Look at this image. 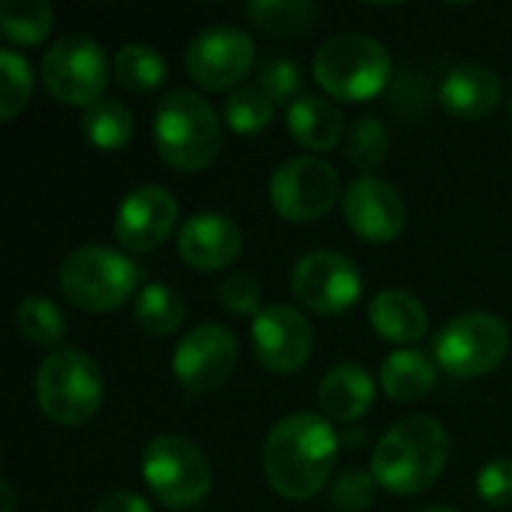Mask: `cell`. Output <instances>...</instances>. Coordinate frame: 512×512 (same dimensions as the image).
I'll list each match as a JSON object with an SVG mask.
<instances>
[{"label":"cell","mask_w":512,"mask_h":512,"mask_svg":"<svg viewBox=\"0 0 512 512\" xmlns=\"http://www.w3.org/2000/svg\"><path fill=\"white\" fill-rule=\"evenodd\" d=\"M81 132L96 150H123L135 135V120L120 99L105 96L81 114Z\"/></svg>","instance_id":"obj_25"},{"label":"cell","mask_w":512,"mask_h":512,"mask_svg":"<svg viewBox=\"0 0 512 512\" xmlns=\"http://www.w3.org/2000/svg\"><path fill=\"white\" fill-rule=\"evenodd\" d=\"M15 324L27 342L42 348H54L66 339V318L45 297H24L15 309Z\"/></svg>","instance_id":"obj_28"},{"label":"cell","mask_w":512,"mask_h":512,"mask_svg":"<svg viewBox=\"0 0 512 512\" xmlns=\"http://www.w3.org/2000/svg\"><path fill=\"white\" fill-rule=\"evenodd\" d=\"M243 252V231L240 225L216 210H201L180 225L177 234V255L186 267L198 273H216L231 267Z\"/></svg>","instance_id":"obj_17"},{"label":"cell","mask_w":512,"mask_h":512,"mask_svg":"<svg viewBox=\"0 0 512 512\" xmlns=\"http://www.w3.org/2000/svg\"><path fill=\"white\" fill-rule=\"evenodd\" d=\"M291 291L315 315H345L363 294L357 264L333 249L306 252L291 270Z\"/></svg>","instance_id":"obj_12"},{"label":"cell","mask_w":512,"mask_h":512,"mask_svg":"<svg viewBox=\"0 0 512 512\" xmlns=\"http://www.w3.org/2000/svg\"><path fill=\"white\" fill-rule=\"evenodd\" d=\"M285 123L291 138L312 153H327L333 150L342 135H345V117L342 111L324 99V96H300L285 108Z\"/></svg>","instance_id":"obj_21"},{"label":"cell","mask_w":512,"mask_h":512,"mask_svg":"<svg viewBox=\"0 0 512 512\" xmlns=\"http://www.w3.org/2000/svg\"><path fill=\"white\" fill-rule=\"evenodd\" d=\"M141 477L165 510H192L207 501L213 471L198 444L183 435H156L141 453Z\"/></svg>","instance_id":"obj_7"},{"label":"cell","mask_w":512,"mask_h":512,"mask_svg":"<svg viewBox=\"0 0 512 512\" xmlns=\"http://www.w3.org/2000/svg\"><path fill=\"white\" fill-rule=\"evenodd\" d=\"M339 456V438L327 417L297 411L282 417L264 441L261 465L270 489L288 501H306L318 495Z\"/></svg>","instance_id":"obj_1"},{"label":"cell","mask_w":512,"mask_h":512,"mask_svg":"<svg viewBox=\"0 0 512 512\" xmlns=\"http://www.w3.org/2000/svg\"><path fill=\"white\" fill-rule=\"evenodd\" d=\"M387 150H390V135L381 120L375 117L354 120V126L348 129V159L357 168L363 171L378 168L387 159Z\"/></svg>","instance_id":"obj_31"},{"label":"cell","mask_w":512,"mask_h":512,"mask_svg":"<svg viewBox=\"0 0 512 512\" xmlns=\"http://www.w3.org/2000/svg\"><path fill=\"white\" fill-rule=\"evenodd\" d=\"M510 114H512V99H510Z\"/></svg>","instance_id":"obj_39"},{"label":"cell","mask_w":512,"mask_h":512,"mask_svg":"<svg viewBox=\"0 0 512 512\" xmlns=\"http://www.w3.org/2000/svg\"><path fill=\"white\" fill-rule=\"evenodd\" d=\"M258 90H264L273 105L288 108L303 96V72L294 60L273 57L258 69Z\"/></svg>","instance_id":"obj_32"},{"label":"cell","mask_w":512,"mask_h":512,"mask_svg":"<svg viewBox=\"0 0 512 512\" xmlns=\"http://www.w3.org/2000/svg\"><path fill=\"white\" fill-rule=\"evenodd\" d=\"M216 300L228 315H237V318L258 315L264 309L261 306V285L249 273H234V276L222 279L216 288Z\"/></svg>","instance_id":"obj_34"},{"label":"cell","mask_w":512,"mask_h":512,"mask_svg":"<svg viewBox=\"0 0 512 512\" xmlns=\"http://www.w3.org/2000/svg\"><path fill=\"white\" fill-rule=\"evenodd\" d=\"M93 512H150V504L135 492L117 489V492H108Z\"/></svg>","instance_id":"obj_36"},{"label":"cell","mask_w":512,"mask_h":512,"mask_svg":"<svg viewBox=\"0 0 512 512\" xmlns=\"http://www.w3.org/2000/svg\"><path fill=\"white\" fill-rule=\"evenodd\" d=\"M369 324L384 342L408 348L429 333V312L411 291L384 288L369 303Z\"/></svg>","instance_id":"obj_20"},{"label":"cell","mask_w":512,"mask_h":512,"mask_svg":"<svg viewBox=\"0 0 512 512\" xmlns=\"http://www.w3.org/2000/svg\"><path fill=\"white\" fill-rule=\"evenodd\" d=\"M153 141L174 171H204L222 150V126L213 105L192 90H171L159 99Z\"/></svg>","instance_id":"obj_4"},{"label":"cell","mask_w":512,"mask_h":512,"mask_svg":"<svg viewBox=\"0 0 512 512\" xmlns=\"http://www.w3.org/2000/svg\"><path fill=\"white\" fill-rule=\"evenodd\" d=\"M420 512H459V510H453V507H426V510H420Z\"/></svg>","instance_id":"obj_38"},{"label":"cell","mask_w":512,"mask_h":512,"mask_svg":"<svg viewBox=\"0 0 512 512\" xmlns=\"http://www.w3.org/2000/svg\"><path fill=\"white\" fill-rule=\"evenodd\" d=\"M339 198V174L315 156H291L270 177V201L285 222H315L333 210Z\"/></svg>","instance_id":"obj_11"},{"label":"cell","mask_w":512,"mask_h":512,"mask_svg":"<svg viewBox=\"0 0 512 512\" xmlns=\"http://www.w3.org/2000/svg\"><path fill=\"white\" fill-rule=\"evenodd\" d=\"M318 405L333 423H357L375 405V381L363 366L339 363L321 378Z\"/></svg>","instance_id":"obj_19"},{"label":"cell","mask_w":512,"mask_h":512,"mask_svg":"<svg viewBox=\"0 0 512 512\" xmlns=\"http://www.w3.org/2000/svg\"><path fill=\"white\" fill-rule=\"evenodd\" d=\"M186 321V303L183 297L162 282H150L135 297V324L156 339L174 336Z\"/></svg>","instance_id":"obj_23"},{"label":"cell","mask_w":512,"mask_h":512,"mask_svg":"<svg viewBox=\"0 0 512 512\" xmlns=\"http://www.w3.org/2000/svg\"><path fill=\"white\" fill-rule=\"evenodd\" d=\"M54 27V9L45 0H3L0 30L15 45H39Z\"/></svg>","instance_id":"obj_27"},{"label":"cell","mask_w":512,"mask_h":512,"mask_svg":"<svg viewBox=\"0 0 512 512\" xmlns=\"http://www.w3.org/2000/svg\"><path fill=\"white\" fill-rule=\"evenodd\" d=\"M33 96V69L24 54L3 48L0 51V120H15Z\"/></svg>","instance_id":"obj_29"},{"label":"cell","mask_w":512,"mask_h":512,"mask_svg":"<svg viewBox=\"0 0 512 512\" xmlns=\"http://www.w3.org/2000/svg\"><path fill=\"white\" fill-rule=\"evenodd\" d=\"M171 366L186 396L213 393L237 366V339L222 324H198L177 342Z\"/></svg>","instance_id":"obj_13"},{"label":"cell","mask_w":512,"mask_h":512,"mask_svg":"<svg viewBox=\"0 0 512 512\" xmlns=\"http://www.w3.org/2000/svg\"><path fill=\"white\" fill-rule=\"evenodd\" d=\"M276 105L258 87H237L225 99V123L237 135H258L273 123Z\"/></svg>","instance_id":"obj_30"},{"label":"cell","mask_w":512,"mask_h":512,"mask_svg":"<svg viewBox=\"0 0 512 512\" xmlns=\"http://www.w3.org/2000/svg\"><path fill=\"white\" fill-rule=\"evenodd\" d=\"M252 348L267 372L294 375L312 357L315 330L300 309L273 303L252 318Z\"/></svg>","instance_id":"obj_14"},{"label":"cell","mask_w":512,"mask_h":512,"mask_svg":"<svg viewBox=\"0 0 512 512\" xmlns=\"http://www.w3.org/2000/svg\"><path fill=\"white\" fill-rule=\"evenodd\" d=\"M312 75L327 96L342 102H369L390 84L393 60L375 36L342 33L315 51Z\"/></svg>","instance_id":"obj_5"},{"label":"cell","mask_w":512,"mask_h":512,"mask_svg":"<svg viewBox=\"0 0 512 512\" xmlns=\"http://www.w3.org/2000/svg\"><path fill=\"white\" fill-rule=\"evenodd\" d=\"M180 216L177 198L159 183L135 186L117 207L114 237L126 255H150L171 237Z\"/></svg>","instance_id":"obj_15"},{"label":"cell","mask_w":512,"mask_h":512,"mask_svg":"<svg viewBox=\"0 0 512 512\" xmlns=\"http://www.w3.org/2000/svg\"><path fill=\"white\" fill-rule=\"evenodd\" d=\"M105 396V381L93 357L78 348L51 351L36 372V405L57 426L90 423Z\"/></svg>","instance_id":"obj_6"},{"label":"cell","mask_w":512,"mask_h":512,"mask_svg":"<svg viewBox=\"0 0 512 512\" xmlns=\"http://www.w3.org/2000/svg\"><path fill=\"white\" fill-rule=\"evenodd\" d=\"M318 12L309 0H255L243 6V15L270 36H303L318 21Z\"/></svg>","instance_id":"obj_24"},{"label":"cell","mask_w":512,"mask_h":512,"mask_svg":"<svg viewBox=\"0 0 512 512\" xmlns=\"http://www.w3.org/2000/svg\"><path fill=\"white\" fill-rule=\"evenodd\" d=\"M501 93L504 87L498 72L480 63L453 66L438 84V102L444 105V111L465 123L489 117L501 105Z\"/></svg>","instance_id":"obj_18"},{"label":"cell","mask_w":512,"mask_h":512,"mask_svg":"<svg viewBox=\"0 0 512 512\" xmlns=\"http://www.w3.org/2000/svg\"><path fill=\"white\" fill-rule=\"evenodd\" d=\"M510 354V327L492 312H462L432 339V360L456 381L495 372Z\"/></svg>","instance_id":"obj_8"},{"label":"cell","mask_w":512,"mask_h":512,"mask_svg":"<svg viewBox=\"0 0 512 512\" xmlns=\"http://www.w3.org/2000/svg\"><path fill=\"white\" fill-rule=\"evenodd\" d=\"M450 462L447 429L426 414L399 420L372 453V477L393 495H423L429 492Z\"/></svg>","instance_id":"obj_2"},{"label":"cell","mask_w":512,"mask_h":512,"mask_svg":"<svg viewBox=\"0 0 512 512\" xmlns=\"http://www.w3.org/2000/svg\"><path fill=\"white\" fill-rule=\"evenodd\" d=\"M255 42L234 24H213L201 30L183 54L186 75L210 93L231 90L255 69Z\"/></svg>","instance_id":"obj_10"},{"label":"cell","mask_w":512,"mask_h":512,"mask_svg":"<svg viewBox=\"0 0 512 512\" xmlns=\"http://www.w3.org/2000/svg\"><path fill=\"white\" fill-rule=\"evenodd\" d=\"M435 384H438V363L417 348H399L381 366V387L399 405L423 402L435 390Z\"/></svg>","instance_id":"obj_22"},{"label":"cell","mask_w":512,"mask_h":512,"mask_svg":"<svg viewBox=\"0 0 512 512\" xmlns=\"http://www.w3.org/2000/svg\"><path fill=\"white\" fill-rule=\"evenodd\" d=\"M378 495V480L372 477V471H342L330 489V504L339 512H366L375 504Z\"/></svg>","instance_id":"obj_33"},{"label":"cell","mask_w":512,"mask_h":512,"mask_svg":"<svg viewBox=\"0 0 512 512\" xmlns=\"http://www.w3.org/2000/svg\"><path fill=\"white\" fill-rule=\"evenodd\" d=\"M342 213L348 228L366 243H393L408 225V207L393 183L381 177H357L342 192Z\"/></svg>","instance_id":"obj_16"},{"label":"cell","mask_w":512,"mask_h":512,"mask_svg":"<svg viewBox=\"0 0 512 512\" xmlns=\"http://www.w3.org/2000/svg\"><path fill=\"white\" fill-rule=\"evenodd\" d=\"M108 57L102 45L84 33L60 36L48 45L39 63V78L48 90V96L69 108H90L99 99H105L108 84Z\"/></svg>","instance_id":"obj_9"},{"label":"cell","mask_w":512,"mask_h":512,"mask_svg":"<svg viewBox=\"0 0 512 512\" xmlns=\"http://www.w3.org/2000/svg\"><path fill=\"white\" fill-rule=\"evenodd\" d=\"M0 512H15V492L9 480H0Z\"/></svg>","instance_id":"obj_37"},{"label":"cell","mask_w":512,"mask_h":512,"mask_svg":"<svg viewBox=\"0 0 512 512\" xmlns=\"http://www.w3.org/2000/svg\"><path fill=\"white\" fill-rule=\"evenodd\" d=\"M144 270L132 255L111 246H78L57 270V285L66 303L87 315H108L141 291Z\"/></svg>","instance_id":"obj_3"},{"label":"cell","mask_w":512,"mask_h":512,"mask_svg":"<svg viewBox=\"0 0 512 512\" xmlns=\"http://www.w3.org/2000/svg\"><path fill=\"white\" fill-rule=\"evenodd\" d=\"M477 495L495 510L512 507V459L501 456L483 465V471L477 474Z\"/></svg>","instance_id":"obj_35"},{"label":"cell","mask_w":512,"mask_h":512,"mask_svg":"<svg viewBox=\"0 0 512 512\" xmlns=\"http://www.w3.org/2000/svg\"><path fill=\"white\" fill-rule=\"evenodd\" d=\"M168 69L162 54L147 42H126L114 54V78L129 93H150L159 90Z\"/></svg>","instance_id":"obj_26"}]
</instances>
